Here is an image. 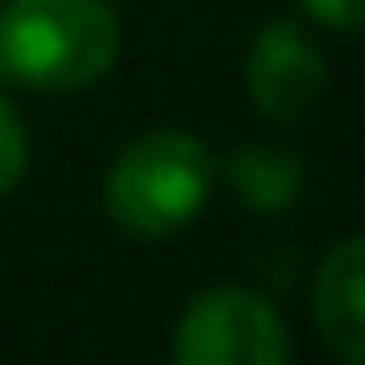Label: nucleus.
Here are the masks:
<instances>
[{"label":"nucleus","instance_id":"f257e3e1","mask_svg":"<svg viewBox=\"0 0 365 365\" xmlns=\"http://www.w3.org/2000/svg\"><path fill=\"white\" fill-rule=\"evenodd\" d=\"M118 59V16L108 0H11L0 6V70L38 91L103 81Z\"/></svg>","mask_w":365,"mask_h":365},{"label":"nucleus","instance_id":"f03ea898","mask_svg":"<svg viewBox=\"0 0 365 365\" xmlns=\"http://www.w3.org/2000/svg\"><path fill=\"white\" fill-rule=\"evenodd\" d=\"M210 188H215V161L205 140L182 129H156L118 150L103 182V205L129 237L167 242L210 205Z\"/></svg>","mask_w":365,"mask_h":365},{"label":"nucleus","instance_id":"7ed1b4c3","mask_svg":"<svg viewBox=\"0 0 365 365\" xmlns=\"http://www.w3.org/2000/svg\"><path fill=\"white\" fill-rule=\"evenodd\" d=\"M172 354L178 365H279L290 339L269 301L237 285H215L182 307Z\"/></svg>","mask_w":365,"mask_h":365},{"label":"nucleus","instance_id":"20e7f679","mask_svg":"<svg viewBox=\"0 0 365 365\" xmlns=\"http://www.w3.org/2000/svg\"><path fill=\"white\" fill-rule=\"evenodd\" d=\"M328 86V70H322V54L296 22H269L258 33L247 54V91L258 113L269 118H301L317 91Z\"/></svg>","mask_w":365,"mask_h":365},{"label":"nucleus","instance_id":"39448f33","mask_svg":"<svg viewBox=\"0 0 365 365\" xmlns=\"http://www.w3.org/2000/svg\"><path fill=\"white\" fill-rule=\"evenodd\" d=\"M312 317L317 333L344 365L365 360V247L360 237H344L322 258L317 285H312Z\"/></svg>","mask_w":365,"mask_h":365},{"label":"nucleus","instance_id":"423d86ee","mask_svg":"<svg viewBox=\"0 0 365 365\" xmlns=\"http://www.w3.org/2000/svg\"><path fill=\"white\" fill-rule=\"evenodd\" d=\"M226 172H231L237 199L247 210H258V215H279V210H290L301 199V188H307V167H301L285 145H263V140L242 145Z\"/></svg>","mask_w":365,"mask_h":365},{"label":"nucleus","instance_id":"0eeeda50","mask_svg":"<svg viewBox=\"0 0 365 365\" xmlns=\"http://www.w3.org/2000/svg\"><path fill=\"white\" fill-rule=\"evenodd\" d=\"M27 172V129L16 118V108L0 97V199L11 194Z\"/></svg>","mask_w":365,"mask_h":365},{"label":"nucleus","instance_id":"6e6552de","mask_svg":"<svg viewBox=\"0 0 365 365\" xmlns=\"http://www.w3.org/2000/svg\"><path fill=\"white\" fill-rule=\"evenodd\" d=\"M301 6H307L322 27H333V33H354V27H360V6H365V0H301Z\"/></svg>","mask_w":365,"mask_h":365}]
</instances>
